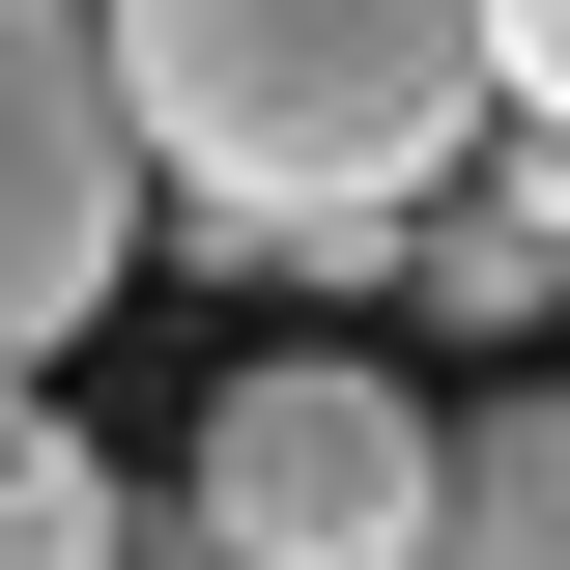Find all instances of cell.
I'll return each mask as SVG.
<instances>
[{
	"label": "cell",
	"instance_id": "1",
	"mask_svg": "<svg viewBox=\"0 0 570 570\" xmlns=\"http://www.w3.org/2000/svg\"><path fill=\"white\" fill-rule=\"evenodd\" d=\"M115 86L171 171V257H257V285H400L513 115L485 0H115Z\"/></svg>",
	"mask_w": 570,
	"mask_h": 570
},
{
	"label": "cell",
	"instance_id": "2",
	"mask_svg": "<svg viewBox=\"0 0 570 570\" xmlns=\"http://www.w3.org/2000/svg\"><path fill=\"white\" fill-rule=\"evenodd\" d=\"M428 485H456V428L371 400L343 343H257L200 428H171V542L200 570H428Z\"/></svg>",
	"mask_w": 570,
	"mask_h": 570
},
{
	"label": "cell",
	"instance_id": "3",
	"mask_svg": "<svg viewBox=\"0 0 570 570\" xmlns=\"http://www.w3.org/2000/svg\"><path fill=\"white\" fill-rule=\"evenodd\" d=\"M142 228H171V171H142L115 0H0V371H58Z\"/></svg>",
	"mask_w": 570,
	"mask_h": 570
},
{
	"label": "cell",
	"instance_id": "4",
	"mask_svg": "<svg viewBox=\"0 0 570 570\" xmlns=\"http://www.w3.org/2000/svg\"><path fill=\"white\" fill-rule=\"evenodd\" d=\"M428 314H456V343H542V314H570V115H513L485 142V171H456V200H428Z\"/></svg>",
	"mask_w": 570,
	"mask_h": 570
},
{
	"label": "cell",
	"instance_id": "5",
	"mask_svg": "<svg viewBox=\"0 0 570 570\" xmlns=\"http://www.w3.org/2000/svg\"><path fill=\"white\" fill-rule=\"evenodd\" d=\"M428 570H570V371L456 400V485H428Z\"/></svg>",
	"mask_w": 570,
	"mask_h": 570
},
{
	"label": "cell",
	"instance_id": "6",
	"mask_svg": "<svg viewBox=\"0 0 570 570\" xmlns=\"http://www.w3.org/2000/svg\"><path fill=\"white\" fill-rule=\"evenodd\" d=\"M0 570H142V542H115V456H86L29 371H0Z\"/></svg>",
	"mask_w": 570,
	"mask_h": 570
},
{
	"label": "cell",
	"instance_id": "7",
	"mask_svg": "<svg viewBox=\"0 0 570 570\" xmlns=\"http://www.w3.org/2000/svg\"><path fill=\"white\" fill-rule=\"evenodd\" d=\"M485 86H513V115H570V0H485Z\"/></svg>",
	"mask_w": 570,
	"mask_h": 570
}]
</instances>
